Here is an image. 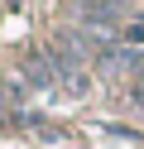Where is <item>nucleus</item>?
<instances>
[{
    "instance_id": "nucleus-6",
    "label": "nucleus",
    "mask_w": 144,
    "mask_h": 149,
    "mask_svg": "<svg viewBox=\"0 0 144 149\" xmlns=\"http://www.w3.org/2000/svg\"><path fill=\"white\" fill-rule=\"evenodd\" d=\"M5 5H19V0H5Z\"/></svg>"
},
{
    "instance_id": "nucleus-5",
    "label": "nucleus",
    "mask_w": 144,
    "mask_h": 149,
    "mask_svg": "<svg viewBox=\"0 0 144 149\" xmlns=\"http://www.w3.org/2000/svg\"><path fill=\"white\" fill-rule=\"evenodd\" d=\"M134 91H139V101H144V68H139V82H134Z\"/></svg>"
},
{
    "instance_id": "nucleus-3",
    "label": "nucleus",
    "mask_w": 144,
    "mask_h": 149,
    "mask_svg": "<svg viewBox=\"0 0 144 149\" xmlns=\"http://www.w3.org/2000/svg\"><path fill=\"white\" fill-rule=\"evenodd\" d=\"M115 39H120V48H125V53L144 58V19H130V24H125L120 34H115Z\"/></svg>"
},
{
    "instance_id": "nucleus-1",
    "label": "nucleus",
    "mask_w": 144,
    "mask_h": 149,
    "mask_svg": "<svg viewBox=\"0 0 144 149\" xmlns=\"http://www.w3.org/2000/svg\"><path fill=\"white\" fill-rule=\"evenodd\" d=\"M77 19H82V29L86 34H120L125 29V15H120V5H111V0H82L77 5Z\"/></svg>"
},
{
    "instance_id": "nucleus-4",
    "label": "nucleus",
    "mask_w": 144,
    "mask_h": 149,
    "mask_svg": "<svg viewBox=\"0 0 144 149\" xmlns=\"http://www.w3.org/2000/svg\"><path fill=\"white\" fill-rule=\"evenodd\" d=\"M15 106V87H10V77L0 72V120H5V111Z\"/></svg>"
},
{
    "instance_id": "nucleus-2",
    "label": "nucleus",
    "mask_w": 144,
    "mask_h": 149,
    "mask_svg": "<svg viewBox=\"0 0 144 149\" xmlns=\"http://www.w3.org/2000/svg\"><path fill=\"white\" fill-rule=\"evenodd\" d=\"M24 82L29 87H58L63 82V63L53 53H29L24 58Z\"/></svg>"
}]
</instances>
